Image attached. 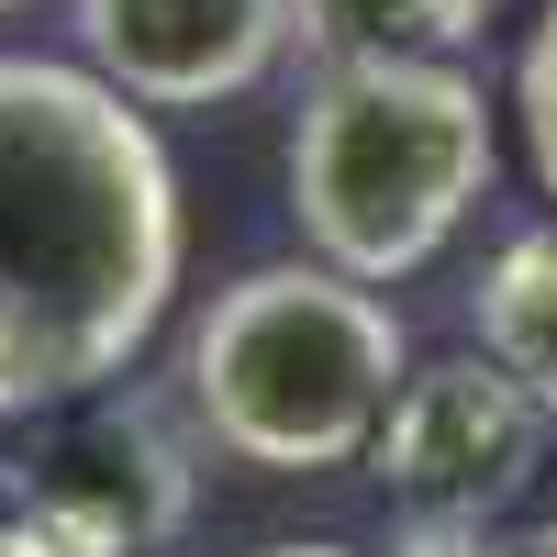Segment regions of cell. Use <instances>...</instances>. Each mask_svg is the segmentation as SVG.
<instances>
[{"instance_id": "cell-8", "label": "cell", "mask_w": 557, "mask_h": 557, "mask_svg": "<svg viewBox=\"0 0 557 557\" xmlns=\"http://www.w3.org/2000/svg\"><path fill=\"white\" fill-rule=\"evenodd\" d=\"M480 357H502L513 380L557 412V223H524L480 278Z\"/></svg>"}, {"instance_id": "cell-13", "label": "cell", "mask_w": 557, "mask_h": 557, "mask_svg": "<svg viewBox=\"0 0 557 557\" xmlns=\"http://www.w3.org/2000/svg\"><path fill=\"white\" fill-rule=\"evenodd\" d=\"M0 12H23V0H0Z\"/></svg>"}, {"instance_id": "cell-7", "label": "cell", "mask_w": 557, "mask_h": 557, "mask_svg": "<svg viewBox=\"0 0 557 557\" xmlns=\"http://www.w3.org/2000/svg\"><path fill=\"white\" fill-rule=\"evenodd\" d=\"M502 0H290V45L323 67L346 57H469Z\"/></svg>"}, {"instance_id": "cell-1", "label": "cell", "mask_w": 557, "mask_h": 557, "mask_svg": "<svg viewBox=\"0 0 557 557\" xmlns=\"http://www.w3.org/2000/svg\"><path fill=\"white\" fill-rule=\"evenodd\" d=\"M178 290V178L112 78L0 57V424L101 401Z\"/></svg>"}, {"instance_id": "cell-5", "label": "cell", "mask_w": 557, "mask_h": 557, "mask_svg": "<svg viewBox=\"0 0 557 557\" xmlns=\"http://www.w3.org/2000/svg\"><path fill=\"white\" fill-rule=\"evenodd\" d=\"M290 45V0H78V67L134 112L246 101Z\"/></svg>"}, {"instance_id": "cell-9", "label": "cell", "mask_w": 557, "mask_h": 557, "mask_svg": "<svg viewBox=\"0 0 557 557\" xmlns=\"http://www.w3.org/2000/svg\"><path fill=\"white\" fill-rule=\"evenodd\" d=\"M513 112H524V157H535V190L557 201V0H546V23L524 34V67H513Z\"/></svg>"}, {"instance_id": "cell-2", "label": "cell", "mask_w": 557, "mask_h": 557, "mask_svg": "<svg viewBox=\"0 0 557 557\" xmlns=\"http://www.w3.org/2000/svg\"><path fill=\"white\" fill-rule=\"evenodd\" d=\"M491 190V101L457 57H346L290 123V223L323 268L391 278L435 268Z\"/></svg>"}, {"instance_id": "cell-14", "label": "cell", "mask_w": 557, "mask_h": 557, "mask_svg": "<svg viewBox=\"0 0 557 557\" xmlns=\"http://www.w3.org/2000/svg\"><path fill=\"white\" fill-rule=\"evenodd\" d=\"M0 469H12V457H0Z\"/></svg>"}, {"instance_id": "cell-3", "label": "cell", "mask_w": 557, "mask_h": 557, "mask_svg": "<svg viewBox=\"0 0 557 557\" xmlns=\"http://www.w3.org/2000/svg\"><path fill=\"white\" fill-rule=\"evenodd\" d=\"M401 380L412 368H401L391 301L323 257L246 268L190 335V401H201L212 446L246 457V469H278V480L368 457Z\"/></svg>"}, {"instance_id": "cell-12", "label": "cell", "mask_w": 557, "mask_h": 557, "mask_svg": "<svg viewBox=\"0 0 557 557\" xmlns=\"http://www.w3.org/2000/svg\"><path fill=\"white\" fill-rule=\"evenodd\" d=\"M524 557H557V513H546V524H535V546H524Z\"/></svg>"}, {"instance_id": "cell-11", "label": "cell", "mask_w": 557, "mask_h": 557, "mask_svg": "<svg viewBox=\"0 0 557 557\" xmlns=\"http://www.w3.org/2000/svg\"><path fill=\"white\" fill-rule=\"evenodd\" d=\"M257 557H357V546H335V535H290V546H257Z\"/></svg>"}, {"instance_id": "cell-6", "label": "cell", "mask_w": 557, "mask_h": 557, "mask_svg": "<svg viewBox=\"0 0 557 557\" xmlns=\"http://www.w3.org/2000/svg\"><path fill=\"white\" fill-rule=\"evenodd\" d=\"M34 491L57 502V513H78L112 557L168 546L178 513H190V469H178V446H168V424H157L146 401H123V412H78V424L34 457Z\"/></svg>"}, {"instance_id": "cell-10", "label": "cell", "mask_w": 557, "mask_h": 557, "mask_svg": "<svg viewBox=\"0 0 557 557\" xmlns=\"http://www.w3.org/2000/svg\"><path fill=\"white\" fill-rule=\"evenodd\" d=\"M391 557H513L491 524H401V546Z\"/></svg>"}, {"instance_id": "cell-4", "label": "cell", "mask_w": 557, "mask_h": 557, "mask_svg": "<svg viewBox=\"0 0 557 557\" xmlns=\"http://www.w3.org/2000/svg\"><path fill=\"white\" fill-rule=\"evenodd\" d=\"M546 446H557V412L502 357L469 346V357H435L391 391L368 469L401 502V524H502L535 491Z\"/></svg>"}]
</instances>
